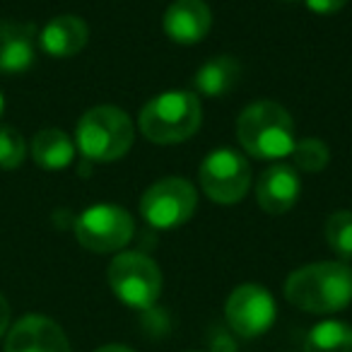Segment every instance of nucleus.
<instances>
[{"mask_svg":"<svg viewBox=\"0 0 352 352\" xmlns=\"http://www.w3.org/2000/svg\"><path fill=\"white\" fill-rule=\"evenodd\" d=\"M285 3H294V0H285Z\"/></svg>","mask_w":352,"mask_h":352,"instance_id":"26","label":"nucleus"},{"mask_svg":"<svg viewBox=\"0 0 352 352\" xmlns=\"http://www.w3.org/2000/svg\"><path fill=\"white\" fill-rule=\"evenodd\" d=\"M201 123V99L188 89H169L157 94L138 113V128L155 145H176L191 140Z\"/></svg>","mask_w":352,"mask_h":352,"instance_id":"3","label":"nucleus"},{"mask_svg":"<svg viewBox=\"0 0 352 352\" xmlns=\"http://www.w3.org/2000/svg\"><path fill=\"white\" fill-rule=\"evenodd\" d=\"M212 352H234V342L225 333H220V338H215V342H212Z\"/></svg>","mask_w":352,"mask_h":352,"instance_id":"23","label":"nucleus"},{"mask_svg":"<svg viewBox=\"0 0 352 352\" xmlns=\"http://www.w3.org/2000/svg\"><path fill=\"white\" fill-rule=\"evenodd\" d=\"M198 182L201 188L212 203L234 206L249 193L254 174L251 164L241 152L232 147H217L208 152L206 160L198 166Z\"/></svg>","mask_w":352,"mask_h":352,"instance_id":"7","label":"nucleus"},{"mask_svg":"<svg viewBox=\"0 0 352 352\" xmlns=\"http://www.w3.org/2000/svg\"><path fill=\"white\" fill-rule=\"evenodd\" d=\"M32 160L46 171H60L73 164L75 160V142L60 128H44L32 140Z\"/></svg>","mask_w":352,"mask_h":352,"instance_id":"16","label":"nucleus"},{"mask_svg":"<svg viewBox=\"0 0 352 352\" xmlns=\"http://www.w3.org/2000/svg\"><path fill=\"white\" fill-rule=\"evenodd\" d=\"M285 297L307 314H336L352 302V268L345 261H318L289 273Z\"/></svg>","mask_w":352,"mask_h":352,"instance_id":"1","label":"nucleus"},{"mask_svg":"<svg viewBox=\"0 0 352 352\" xmlns=\"http://www.w3.org/2000/svg\"><path fill=\"white\" fill-rule=\"evenodd\" d=\"M302 196V179L294 166L273 164L261 171L256 184V201L261 210L268 215H285L299 203Z\"/></svg>","mask_w":352,"mask_h":352,"instance_id":"11","label":"nucleus"},{"mask_svg":"<svg viewBox=\"0 0 352 352\" xmlns=\"http://www.w3.org/2000/svg\"><path fill=\"white\" fill-rule=\"evenodd\" d=\"M188 352H196V350H188Z\"/></svg>","mask_w":352,"mask_h":352,"instance_id":"27","label":"nucleus"},{"mask_svg":"<svg viewBox=\"0 0 352 352\" xmlns=\"http://www.w3.org/2000/svg\"><path fill=\"white\" fill-rule=\"evenodd\" d=\"M198 206V191L188 179L166 176L155 182L140 198V215L150 227L162 232L186 225Z\"/></svg>","mask_w":352,"mask_h":352,"instance_id":"6","label":"nucleus"},{"mask_svg":"<svg viewBox=\"0 0 352 352\" xmlns=\"http://www.w3.org/2000/svg\"><path fill=\"white\" fill-rule=\"evenodd\" d=\"M135 140V126L123 109L102 104L85 111L75 128V147L89 162H116Z\"/></svg>","mask_w":352,"mask_h":352,"instance_id":"4","label":"nucleus"},{"mask_svg":"<svg viewBox=\"0 0 352 352\" xmlns=\"http://www.w3.org/2000/svg\"><path fill=\"white\" fill-rule=\"evenodd\" d=\"M135 234L131 212L113 203H97L82 210L75 220V236L80 246L92 254H116L126 249Z\"/></svg>","mask_w":352,"mask_h":352,"instance_id":"8","label":"nucleus"},{"mask_svg":"<svg viewBox=\"0 0 352 352\" xmlns=\"http://www.w3.org/2000/svg\"><path fill=\"white\" fill-rule=\"evenodd\" d=\"M39 32L30 22H0V73L22 75L34 65Z\"/></svg>","mask_w":352,"mask_h":352,"instance_id":"13","label":"nucleus"},{"mask_svg":"<svg viewBox=\"0 0 352 352\" xmlns=\"http://www.w3.org/2000/svg\"><path fill=\"white\" fill-rule=\"evenodd\" d=\"M289 157L294 162V169L304 171V174H321L331 162V150L318 138H304L294 145Z\"/></svg>","mask_w":352,"mask_h":352,"instance_id":"18","label":"nucleus"},{"mask_svg":"<svg viewBox=\"0 0 352 352\" xmlns=\"http://www.w3.org/2000/svg\"><path fill=\"white\" fill-rule=\"evenodd\" d=\"M236 140L256 160H283L297 145L294 121L289 111L278 102H254L236 118Z\"/></svg>","mask_w":352,"mask_h":352,"instance_id":"2","label":"nucleus"},{"mask_svg":"<svg viewBox=\"0 0 352 352\" xmlns=\"http://www.w3.org/2000/svg\"><path fill=\"white\" fill-rule=\"evenodd\" d=\"M94 352H135V350H133V347H128V345H118V342H111V345L97 347Z\"/></svg>","mask_w":352,"mask_h":352,"instance_id":"24","label":"nucleus"},{"mask_svg":"<svg viewBox=\"0 0 352 352\" xmlns=\"http://www.w3.org/2000/svg\"><path fill=\"white\" fill-rule=\"evenodd\" d=\"M8 326H10V304H8V299L0 294V338L6 336Z\"/></svg>","mask_w":352,"mask_h":352,"instance_id":"22","label":"nucleus"},{"mask_svg":"<svg viewBox=\"0 0 352 352\" xmlns=\"http://www.w3.org/2000/svg\"><path fill=\"white\" fill-rule=\"evenodd\" d=\"M212 27V12L203 0H176L162 17V30L174 44H201Z\"/></svg>","mask_w":352,"mask_h":352,"instance_id":"12","label":"nucleus"},{"mask_svg":"<svg viewBox=\"0 0 352 352\" xmlns=\"http://www.w3.org/2000/svg\"><path fill=\"white\" fill-rule=\"evenodd\" d=\"M89 27L78 15H58L39 32V49L51 58H73L87 46Z\"/></svg>","mask_w":352,"mask_h":352,"instance_id":"14","label":"nucleus"},{"mask_svg":"<svg viewBox=\"0 0 352 352\" xmlns=\"http://www.w3.org/2000/svg\"><path fill=\"white\" fill-rule=\"evenodd\" d=\"M304 352H352V326L345 321H321L309 331Z\"/></svg>","mask_w":352,"mask_h":352,"instance_id":"17","label":"nucleus"},{"mask_svg":"<svg viewBox=\"0 0 352 352\" xmlns=\"http://www.w3.org/2000/svg\"><path fill=\"white\" fill-rule=\"evenodd\" d=\"M225 316L232 333L241 338H258L275 323L278 307L263 285L244 283L232 289L225 304Z\"/></svg>","mask_w":352,"mask_h":352,"instance_id":"9","label":"nucleus"},{"mask_svg":"<svg viewBox=\"0 0 352 352\" xmlns=\"http://www.w3.org/2000/svg\"><path fill=\"white\" fill-rule=\"evenodd\" d=\"M307 8L316 15H333V12L342 10L347 0H304Z\"/></svg>","mask_w":352,"mask_h":352,"instance_id":"21","label":"nucleus"},{"mask_svg":"<svg viewBox=\"0 0 352 352\" xmlns=\"http://www.w3.org/2000/svg\"><path fill=\"white\" fill-rule=\"evenodd\" d=\"M326 241L340 258H352V212L336 210L326 220Z\"/></svg>","mask_w":352,"mask_h":352,"instance_id":"19","label":"nucleus"},{"mask_svg":"<svg viewBox=\"0 0 352 352\" xmlns=\"http://www.w3.org/2000/svg\"><path fill=\"white\" fill-rule=\"evenodd\" d=\"M27 157V142L20 131L10 126L0 128V169H17Z\"/></svg>","mask_w":352,"mask_h":352,"instance_id":"20","label":"nucleus"},{"mask_svg":"<svg viewBox=\"0 0 352 352\" xmlns=\"http://www.w3.org/2000/svg\"><path fill=\"white\" fill-rule=\"evenodd\" d=\"M107 278L118 302L140 311L155 307L164 285L160 265L140 251H121L113 256Z\"/></svg>","mask_w":352,"mask_h":352,"instance_id":"5","label":"nucleus"},{"mask_svg":"<svg viewBox=\"0 0 352 352\" xmlns=\"http://www.w3.org/2000/svg\"><path fill=\"white\" fill-rule=\"evenodd\" d=\"M239 80H241V63L236 58H232L230 54H222L206 60L196 70L193 87H196V94L217 99V97H227L239 85Z\"/></svg>","mask_w":352,"mask_h":352,"instance_id":"15","label":"nucleus"},{"mask_svg":"<svg viewBox=\"0 0 352 352\" xmlns=\"http://www.w3.org/2000/svg\"><path fill=\"white\" fill-rule=\"evenodd\" d=\"M6 352H73L63 328L49 316L27 314L10 328Z\"/></svg>","mask_w":352,"mask_h":352,"instance_id":"10","label":"nucleus"},{"mask_svg":"<svg viewBox=\"0 0 352 352\" xmlns=\"http://www.w3.org/2000/svg\"><path fill=\"white\" fill-rule=\"evenodd\" d=\"M3 109H6V99H3V92H0V116H3Z\"/></svg>","mask_w":352,"mask_h":352,"instance_id":"25","label":"nucleus"}]
</instances>
